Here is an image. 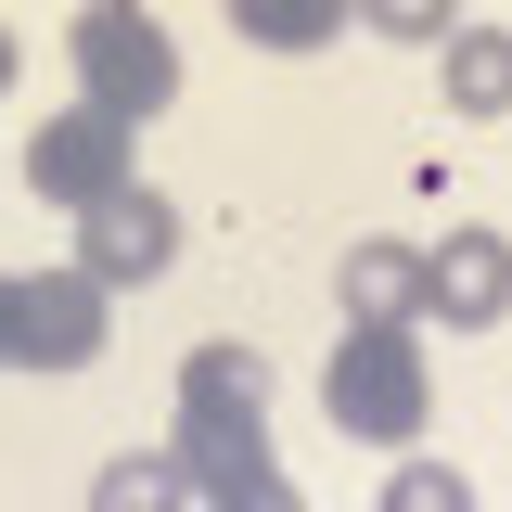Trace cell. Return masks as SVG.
<instances>
[{
	"instance_id": "1",
	"label": "cell",
	"mask_w": 512,
	"mask_h": 512,
	"mask_svg": "<svg viewBox=\"0 0 512 512\" xmlns=\"http://www.w3.org/2000/svg\"><path fill=\"white\" fill-rule=\"evenodd\" d=\"M167 461L192 474L205 512L282 474V461H269V359H256V346H192L180 359V436H167Z\"/></svg>"
},
{
	"instance_id": "2",
	"label": "cell",
	"mask_w": 512,
	"mask_h": 512,
	"mask_svg": "<svg viewBox=\"0 0 512 512\" xmlns=\"http://www.w3.org/2000/svg\"><path fill=\"white\" fill-rule=\"evenodd\" d=\"M64 52H77V103H103V116H128V128H154L180 103V39H167L141 0H77Z\"/></svg>"
},
{
	"instance_id": "3",
	"label": "cell",
	"mask_w": 512,
	"mask_h": 512,
	"mask_svg": "<svg viewBox=\"0 0 512 512\" xmlns=\"http://www.w3.org/2000/svg\"><path fill=\"white\" fill-rule=\"evenodd\" d=\"M320 410H333L359 448H410L423 423H436L423 333H359V320H346V346H333V372H320Z\"/></svg>"
},
{
	"instance_id": "4",
	"label": "cell",
	"mask_w": 512,
	"mask_h": 512,
	"mask_svg": "<svg viewBox=\"0 0 512 512\" xmlns=\"http://www.w3.org/2000/svg\"><path fill=\"white\" fill-rule=\"evenodd\" d=\"M13 167H26V192H39V205L90 218L103 192H128V180H141V128H128V116H103V103H64V116H39V128H26V154H13Z\"/></svg>"
},
{
	"instance_id": "5",
	"label": "cell",
	"mask_w": 512,
	"mask_h": 512,
	"mask_svg": "<svg viewBox=\"0 0 512 512\" xmlns=\"http://www.w3.org/2000/svg\"><path fill=\"white\" fill-rule=\"evenodd\" d=\"M103 333H116V308H103V282L77 256L64 269H26V295H13V372H90Z\"/></svg>"
},
{
	"instance_id": "6",
	"label": "cell",
	"mask_w": 512,
	"mask_h": 512,
	"mask_svg": "<svg viewBox=\"0 0 512 512\" xmlns=\"http://www.w3.org/2000/svg\"><path fill=\"white\" fill-rule=\"evenodd\" d=\"M423 320H448V333H500L512 320V244L487 218H461V231L423 244Z\"/></svg>"
},
{
	"instance_id": "7",
	"label": "cell",
	"mask_w": 512,
	"mask_h": 512,
	"mask_svg": "<svg viewBox=\"0 0 512 512\" xmlns=\"http://www.w3.org/2000/svg\"><path fill=\"white\" fill-rule=\"evenodd\" d=\"M167 256H180V205H167V192H154V180H128V192H103V205L77 218V269H90L103 295H128V282H154Z\"/></svg>"
},
{
	"instance_id": "8",
	"label": "cell",
	"mask_w": 512,
	"mask_h": 512,
	"mask_svg": "<svg viewBox=\"0 0 512 512\" xmlns=\"http://www.w3.org/2000/svg\"><path fill=\"white\" fill-rule=\"evenodd\" d=\"M333 295H346V320L359 333H410L423 320V244H346V269H333Z\"/></svg>"
},
{
	"instance_id": "9",
	"label": "cell",
	"mask_w": 512,
	"mask_h": 512,
	"mask_svg": "<svg viewBox=\"0 0 512 512\" xmlns=\"http://www.w3.org/2000/svg\"><path fill=\"white\" fill-rule=\"evenodd\" d=\"M231 26H244L256 52H333L359 26V0H231Z\"/></svg>"
},
{
	"instance_id": "10",
	"label": "cell",
	"mask_w": 512,
	"mask_h": 512,
	"mask_svg": "<svg viewBox=\"0 0 512 512\" xmlns=\"http://www.w3.org/2000/svg\"><path fill=\"white\" fill-rule=\"evenodd\" d=\"M90 512H205V500H192V474L167 461V448H128V461L90 474Z\"/></svg>"
},
{
	"instance_id": "11",
	"label": "cell",
	"mask_w": 512,
	"mask_h": 512,
	"mask_svg": "<svg viewBox=\"0 0 512 512\" xmlns=\"http://www.w3.org/2000/svg\"><path fill=\"white\" fill-rule=\"evenodd\" d=\"M448 103L461 116H512V26H461L448 39Z\"/></svg>"
},
{
	"instance_id": "12",
	"label": "cell",
	"mask_w": 512,
	"mask_h": 512,
	"mask_svg": "<svg viewBox=\"0 0 512 512\" xmlns=\"http://www.w3.org/2000/svg\"><path fill=\"white\" fill-rule=\"evenodd\" d=\"M359 26H372V39H410V52H423V39H461V0H359Z\"/></svg>"
},
{
	"instance_id": "13",
	"label": "cell",
	"mask_w": 512,
	"mask_h": 512,
	"mask_svg": "<svg viewBox=\"0 0 512 512\" xmlns=\"http://www.w3.org/2000/svg\"><path fill=\"white\" fill-rule=\"evenodd\" d=\"M372 512H474V487H461L448 461H397V474H384V500H372Z\"/></svg>"
},
{
	"instance_id": "14",
	"label": "cell",
	"mask_w": 512,
	"mask_h": 512,
	"mask_svg": "<svg viewBox=\"0 0 512 512\" xmlns=\"http://www.w3.org/2000/svg\"><path fill=\"white\" fill-rule=\"evenodd\" d=\"M218 512H308V500H295V474H269V487H244V500H218Z\"/></svg>"
},
{
	"instance_id": "15",
	"label": "cell",
	"mask_w": 512,
	"mask_h": 512,
	"mask_svg": "<svg viewBox=\"0 0 512 512\" xmlns=\"http://www.w3.org/2000/svg\"><path fill=\"white\" fill-rule=\"evenodd\" d=\"M13 295H26V282H13V269H0V372H13Z\"/></svg>"
},
{
	"instance_id": "16",
	"label": "cell",
	"mask_w": 512,
	"mask_h": 512,
	"mask_svg": "<svg viewBox=\"0 0 512 512\" xmlns=\"http://www.w3.org/2000/svg\"><path fill=\"white\" fill-rule=\"evenodd\" d=\"M13 64H26V52H13V26H0V103H13Z\"/></svg>"
}]
</instances>
